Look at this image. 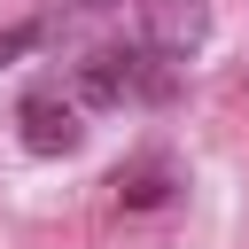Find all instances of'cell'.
Wrapping results in <instances>:
<instances>
[{
    "instance_id": "cell-5",
    "label": "cell",
    "mask_w": 249,
    "mask_h": 249,
    "mask_svg": "<svg viewBox=\"0 0 249 249\" xmlns=\"http://www.w3.org/2000/svg\"><path fill=\"white\" fill-rule=\"evenodd\" d=\"M39 39H47L39 23H16V31H0V70H8V62H23V54L39 47Z\"/></svg>"
},
{
    "instance_id": "cell-6",
    "label": "cell",
    "mask_w": 249,
    "mask_h": 249,
    "mask_svg": "<svg viewBox=\"0 0 249 249\" xmlns=\"http://www.w3.org/2000/svg\"><path fill=\"white\" fill-rule=\"evenodd\" d=\"M62 8H117V0H62Z\"/></svg>"
},
{
    "instance_id": "cell-4",
    "label": "cell",
    "mask_w": 249,
    "mask_h": 249,
    "mask_svg": "<svg viewBox=\"0 0 249 249\" xmlns=\"http://www.w3.org/2000/svg\"><path fill=\"white\" fill-rule=\"evenodd\" d=\"M109 187H117V202H124V210H163L187 179H179V163H171L163 148H140V156H124V163L109 171Z\"/></svg>"
},
{
    "instance_id": "cell-3",
    "label": "cell",
    "mask_w": 249,
    "mask_h": 249,
    "mask_svg": "<svg viewBox=\"0 0 249 249\" xmlns=\"http://www.w3.org/2000/svg\"><path fill=\"white\" fill-rule=\"evenodd\" d=\"M140 16V47H156L163 62H187L210 39V0H132Z\"/></svg>"
},
{
    "instance_id": "cell-1",
    "label": "cell",
    "mask_w": 249,
    "mask_h": 249,
    "mask_svg": "<svg viewBox=\"0 0 249 249\" xmlns=\"http://www.w3.org/2000/svg\"><path fill=\"white\" fill-rule=\"evenodd\" d=\"M171 93H179V62H163V54L140 47V39L93 47V54H78V70H70V101H78V109H156V101H171Z\"/></svg>"
},
{
    "instance_id": "cell-2",
    "label": "cell",
    "mask_w": 249,
    "mask_h": 249,
    "mask_svg": "<svg viewBox=\"0 0 249 249\" xmlns=\"http://www.w3.org/2000/svg\"><path fill=\"white\" fill-rule=\"evenodd\" d=\"M16 140H23L31 156H78V148H86V109H78L62 86H39V93L16 101Z\"/></svg>"
}]
</instances>
